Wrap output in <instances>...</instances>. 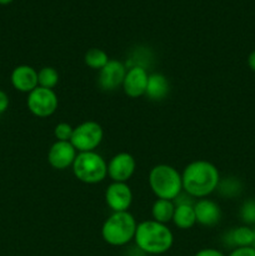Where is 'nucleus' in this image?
<instances>
[{
    "instance_id": "nucleus-1",
    "label": "nucleus",
    "mask_w": 255,
    "mask_h": 256,
    "mask_svg": "<svg viewBox=\"0 0 255 256\" xmlns=\"http://www.w3.org/2000/svg\"><path fill=\"white\" fill-rule=\"evenodd\" d=\"M182 190L190 198L202 199L216 190L220 182L218 168L206 160H195L186 165L182 174Z\"/></svg>"
},
{
    "instance_id": "nucleus-2",
    "label": "nucleus",
    "mask_w": 255,
    "mask_h": 256,
    "mask_svg": "<svg viewBox=\"0 0 255 256\" xmlns=\"http://www.w3.org/2000/svg\"><path fill=\"white\" fill-rule=\"evenodd\" d=\"M134 242L140 252L150 255H160L172 249L174 235L166 224L155 220H145L138 224Z\"/></svg>"
},
{
    "instance_id": "nucleus-3",
    "label": "nucleus",
    "mask_w": 255,
    "mask_h": 256,
    "mask_svg": "<svg viewBox=\"0 0 255 256\" xmlns=\"http://www.w3.org/2000/svg\"><path fill=\"white\" fill-rule=\"evenodd\" d=\"M136 220L129 212H112L102 226V236L112 246H124L134 240Z\"/></svg>"
},
{
    "instance_id": "nucleus-4",
    "label": "nucleus",
    "mask_w": 255,
    "mask_h": 256,
    "mask_svg": "<svg viewBox=\"0 0 255 256\" xmlns=\"http://www.w3.org/2000/svg\"><path fill=\"white\" fill-rule=\"evenodd\" d=\"M149 185L158 199L174 202L182 194V174L170 165H155L149 172Z\"/></svg>"
},
{
    "instance_id": "nucleus-5",
    "label": "nucleus",
    "mask_w": 255,
    "mask_h": 256,
    "mask_svg": "<svg viewBox=\"0 0 255 256\" xmlns=\"http://www.w3.org/2000/svg\"><path fill=\"white\" fill-rule=\"evenodd\" d=\"M72 172L79 182L98 184L106 178L108 164L104 158L95 152H78L72 164Z\"/></svg>"
},
{
    "instance_id": "nucleus-6",
    "label": "nucleus",
    "mask_w": 255,
    "mask_h": 256,
    "mask_svg": "<svg viewBox=\"0 0 255 256\" xmlns=\"http://www.w3.org/2000/svg\"><path fill=\"white\" fill-rule=\"evenodd\" d=\"M104 138L102 125L96 122H84L74 128L70 142L76 149V152H94Z\"/></svg>"
},
{
    "instance_id": "nucleus-7",
    "label": "nucleus",
    "mask_w": 255,
    "mask_h": 256,
    "mask_svg": "<svg viewBox=\"0 0 255 256\" xmlns=\"http://www.w3.org/2000/svg\"><path fill=\"white\" fill-rule=\"evenodd\" d=\"M28 109L38 118L52 116L58 109V95L52 89L38 86L28 95Z\"/></svg>"
},
{
    "instance_id": "nucleus-8",
    "label": "nucleus",
    "mask_w": 255,
    "mask_h": 256,
    "mask_svg": "<svg viewBox=\"0 0 255 256\" xmlns=\"http://www.w3.org/2000/svg\"><path fill=\"white\" fill-rule=\"evenodd\" d=\"M136 162L129 152H119L110 159L108 175L114 182H126L135 172Z\"/></svg>"
},
{
    "instance_id": "nucleus-9",
    "label": "nucleus",
    "mask_w": 255,
    "mask_h": 256,
    "mask_svg": "<svg viewBox=\"0 0 255 256\" xmlns=\"http://www.w3.org/2000/svg\"><path fill=\"white\" fill-rule=\"evenodd\" d=\"M126 72V68L122 62L115 59L109 60L108 64L99 70V86L104 92H114L119 86H122Z\"/></svg>"
},
{
    "instance_id": "nucleus-10",
    "label": "nucleus",
    "mask_w": 255,
    "mask_h": 256,
    "mask_svg": "<svg viewBox=\"0 0 255 256\" xmlns=\"http://www.w3.org/2000/svg\"><path fill=\"white\" fill-rule=\"evenodd\" d=\"M105 200L114 212H128L132 202V192L126 182H114L108 186Z\"/></svg>"
},
{
    "instance_id": "nucleus-11",
    "label": "nucleus",
    "mask_w": 255,
    "mask_h": 256,
    "mask_svg": "<svg viewBox=\"0 0 255 256\" xmlns=\"http://www.w3.org/2000/svg\"><path fill=\"white\" fill-rule=\"evenodd\" d=\"M78 152L70 142H55L48 152V162L54 169L65 170L72 166Z\"/></svg>"
},
{
    "instance_id": "nucleus-12",
    "label": "nucleus",
    "mask_w": 255,
    "mask_h": 256,
    "mask_svg": "<svg viewBox=\"0 0 255 256\" xmlns=\"http://www.w3.org/2000/svg\"><path fill=\"white\" fill-rule=\"evenodd\" d=\"M148 79H149V75L145 68L135 65L126 72L124 82H122V90L130 98L142 96L146 92Z\"/></svg>"
},
{
    "instance_id": "nucleus-13",
    "label": "nucleus",
    "mask_w": 255,
    "mask_h": 256,
    "mask_svg": "<svg viewBox=\"0 0 255 256\" xmlns=\"http://www.w3.org/2000/svg\"><path fill=\"white\" fill-rule=\"evenodd\" d=\"M196 222L206 228L215 226L222 219V210L215 202L210 199H199L194 202Z\"/></svg>"
},
{
    "instance_id": "nucleus-14",
    "label": "nucleus",
    "mask_w": 255,
    "mask_h": 256,
    "mask_svg": "<svg viewBox=\"0 0 255 256\" xmlns=\"http://www.w3.org/2000/svg\"><path fill=\"white\" fill-rule=\"evenodd\" d=\"M12 84L18 92H28L39 86L38 82V72L30 65H19L12 72Z\"/></svg>"
},
{
    "instance_id": "nucleus-15",
    "label": "nucleus",
    "mask_w": 255,
    "mask_h": 256,
    "mask_svg": "<svg viewBox=\"0 0 255 256\" xmlns=\"http://www.w3.org/2000/svg\"><path fill=\"white\" fill-rule=\"evenodd\" d=\"M169 90V82H168L164 75L159 74V72L149 75L146 92H145V96L148 99L152 100V102H160V100L165 99L168 96Z\"/></svg>"
},
{
    "instance_id": "nucleus-16",
    "label": "nucleus",
    "mask_w": 255,
    "mask_h": 256,
    "mask_svg": "<svg viewBox=\"0 0 255 256\" xmlns=\"http://www.w3.org/2000/svg\"><path fill=\"white\" fill-rule=\"evenodd\" d=\"M172 222L176 228L182 230L192 229L196 224L194 204H176L175 205Z\"/></svg>"
},
{
    "instance_id": "nucleus-17",
    "label": "nucleus",
    "mask_w": 255,
    "mask_h": 256,
    "mask_svg": "<svg viewBox=\"0 0 255 256\" xmlns=\"http://www.w3.org/2000/svg\"><path fill=\"white\" fill-rule=\"evenodd\" d=\"M175 212V204L172 200L165 199H158L152 204V220L162 224H168L169 222H172V216H174Z\"/></svg>"
},
{
    "instance_id": "nucleus-18",
    "label": "nucleus",
    "mask_w": 255,
    "mask_h": 256,
    "mask_svg": "<svg viewBox=\"0 0 255 256\" xmlns=\"http://www.w3.org/2000/svg\"><path fill=\"white\" fill-rule=\"evenodd\" d=\"M226 240L229 242V245L234 246V249L242 246H252V240H254V230L246 225L238 226L228 232Z\"/></svg>"
},
{
    "instance_id": "nucleus-19",
    "label": "nucleus",
    "mask_w": 255,
    "mask_h": 256,
    "mask_svg": "<svg viewBox=\"0 0 255 256\" xmlns=\"http://www.w3.org/2000/svg\"><path fill=\"white\" fill-rule=\"evenodd\" d=\"M109 56H108L106 52L102 49H98V48H92V49L88 50L85 52L84 62L90 69L94 70H102L105 65L109 62Z\"/></svg>"
},
{
    "instance_id": "nucleus-20",
    "label": "nucleus",
    "mask_w": 255,
    "mask_h": 256,
    "mask_svg": "<svg viewBox=\"0 0 255 256\" xmlns=\"http://www.w3.org/2000/svg\"><path fill=\"white\" fill-rule=\"evenodd\" d=\"M38 82H39V86L52 89L59 82V74L54 68L45 66L38 72Z\"/></svg>"
},
{
    "instance_id": "nucleus-21",
    "label": "nucleus",
    "mask_w": 255,
    "mask_h": 256,
    "mask_svg": "<svg viewBox=\"0 0 255 256\" xmlns=\"http://www.w3.org/2000/svg\"><path fill=\"white\" fill-rule=\"evenodd\" d=\"M216 189H219L224 196H236L242 192V182L236 178H226L222 182L220 180Z\"/></svg>"
},
{
    "instance_id": "nucleus-22",
    "label": "nucleus",
    "mask_w": 255,
    "mask_h": 256,
    "mask_svg": "<svg viewBox=\"0 0 255 256\" xmlns=\"http://www.w3.org/2000/svg\"><path fill=\"white\" fill-rule=\"evenodd\" d=\"M239 215L245 224H255V199L245 200L240 206Z\"/></svg>"
},
{
    "instance_id": "nucleus-23",
    "label": "nucleus",
    "mask_w": 255,
    "mask_h": 256,
    "mask_svg": "<svg viewBox=\"0 0 255 256\" xmlns=\"http://www.w3.org/2000/svg\"><path fill=\"white\" fill-rule=\"evenodd\" d=\"M74 128L68 122H59L54 128V135L58 142H70Z\"/></svg>"
},
{
    "instance_id": "nucleus-24",
    "label": "nucleus",
    "mask_w": 255,
    "mask_h": 256,
    "mask_svg": "<svg viewBox=\"0 0 255 256\" xmlns=\"http://www.w3.org/2000/svg\"><path fill=\"white\" fill-rule=\"evenodd\" d=\"M229 256H255V249L252 246L235 248L232 250Z\"/></svg>"
},
{
    "instance_id": "nucleus-25",
    "label": "nucleus",
    "mask_w": 255,
    "mask_h": 256,
    "mask_svg": "<svg viewBox=\"0 0 255 256\" xmlns=\"http://www.w3.org/2000/svg\"><path fill=\"white\" fill-rule=\"evenodd\" d=\"M194 256H225L220 250L208 248V249H202L196 252Z\"/></svg>"
},
{
    "instance_id": "nucleus-26",
    "label": "nucleus",
    "mask_w": 255,
    "mask_h": 256,
    "mask_svg": "<svg viewBox=\"0 0 255 256\" xmlns=\"http://www.w3.org/2000/svg\"><path fill=\"white\" fill-rule=\"evenodd\" d=\"M9 108V96L5 92L0 90V114L5 112Z\"/></svg>"
},
{
    "instance_id": "nucleus-27",
    "label": "nucleus",
    "mask_w": 255,
    "mask_h": 256,
    "mask_svg": "<svg viewBox=\"0 0 255 256\" xmlns=\"http://www.w3.org/2000/svg\"><path fill=\"white\" fill-rule=\"evenodd\" d=\"M248 65H249V68L252 72H255V50L249 54V58H248Z\"/></svg>"
},
{
    "instance_id": "nucleus-28",
    "label": "nucleus",
    "mask_w": 255,
    "mask_h": 256,
    "mask_svg": "<svg viewBox=\"0 0 255 256\" xmlns=\"http://www.w3.org/2000/svg\"><path fill=\"white\" fill-rule=\"evenodd\" d=\"M12 2V0H0V5H8V4H10Z\"/></svg>"
},
{
    "instance_id": "nucleus-29",
    "label": "nucleus",
    "mask_w": 255,
    "mask_h": 256,
    "mask_svg": "<svg viewBox=\"0 0 255 256\" xmlns=\"http://www.w3.org/2000/svg\"><path fill=\"white\" fill-rule=\"evenodd\" d=\"M252 246L255 249V229H254V240H252Z\"/></svg>"
}]
</instances>
